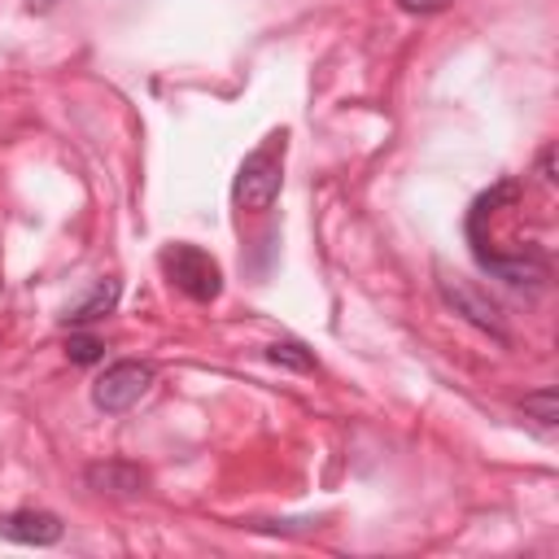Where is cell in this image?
Segmentation results:
<instances>
[{
    "instance_id": "6da1fadb",
    "label": "cell",
    "mask_w": 559,
    "mask_h": 559,
    "mask_svg": "<svg viewBox=\"0 0 559 559\" xmlns=\"http://www.w3.org/2000/svg\"><path fill=\"white\" fill-rule=\"evenodd\" d=\"M284 153H288V131H271L236 170L231 179V201L240 210H271V201L280 197L284 183Z\"/></svg>"
},
{
    "instance_id": "7a4b0ae2",
    "label": "cell",
    "mask_w": 559,
    "mask_h": 559,
    "mask_svg": "<svg viewBox=\"0 0 559 559\" xmlns=\"http://www.w3.org/2000/svg\"><path fill=\"white\" fill-rule=\"evenodd\" d=\"M162 271H166V280H170L183 297H192V301H214V297L223 293V271H218V262H214L205 249H197V245H170V249H162Z\"/></svg>"
},
{
    "instance_id": "3957f363",
    "label": "cell",
    "mask_w": 559,
    "mask_h": 559,
    "mask_svg": "<svg viewBox=\"0 0 559 559\" xmlns=\"http://www.w3.org/2000/svg\"><path fill=\"white\" fill-rule=\"evenodd\" d=\"M148 389H153V362L122 358V362H109V367L92 380V406L105 411V415H122V411H131Z\"/></svg>"
},
{
    "instance_id": "277c9868",
    "label": "cell",
    "mask_w": 559,
    "mask_h": 559,
    "mask_svg": "<svg viewBox=\"0 0 559 559\" xmlns=\"http://www.w3.org/2000/svg\"><path fill=\"white\" fill-rule=\"evenodd\" d=\"M437 293H441V301H445L459 319H467L472 328L489 332L498 345H507V341H511V332H507V323H502L498 301H489V293H480L472 280L450 275V271H437Z\"/></svg>"
},
{
    "instance_id": "5b68a950",
    "label": "cell",
    "mask_w": 559,
    "mask_h": 559,
    "mask_svg": "<svg viewBox=\"0 0 559 559\" xmlns=\"http://www.w3.org/2000/svg\"><path fill=\"white\" fill-rule=\"evenodd\" d=\"M61 533H66L61 515L44 511V507H22L0 520V537L22 542V546H52V542H61Z\"/></svg>"
},
{
    "instance_id": "8992f818",
    "label": "cell",
    "mask_w": 559,
    "mask_h": 559,
    "mask_svg": "<svg viewBox=\"0 0 559 559\" xmlns=\"http://www.w3.org/2000/svg\"><path fill=\"white\" fill-rule=\"evenodd\" d=\"M83 480H87V489L109 493V498H135V493H144V485H148V476H144L135 463H127V459L87 463V467H83Z\"/></svg>"
},
{
    "instance_id": "52a82bcc",
    "label": "cell",
    "mask_w": 559,
    "mask_h": 559,
    "mask_svg": "<svg viewBox=\"0 0 559 559\" xmlns=\"http://www.w3.org/2000/svg\"><path fill=\"white\" fill-rule=\"evenodd\" d=\"M118 297H122V284L118 280H100L74 310H66V328H92V323H100L105 314H114Z\"/></svg>"
},
{
    "instance_id": "ba28073f",
    "label": "cell",
    "mask_w": 559,
    "mask_h": 559,
    "mask_svg": "<svg viewBox=\"0 0 559 559\" xmlns=\"http://www.w3.org/2000/svg\"><path fill=\"white\" fill-rule=\"evenodd\" d=\"M266 358L275 362V367H288V371H314L319 362H314V354L301 345V341H275V345H266Z\"/></svg>"
},
{
    "instance_id": "9c48e42d",
    "label": "cell",
    "mask_w": 559,
    "mask_h": 559,
    "mask_svg": "<svg viewBox=\"0 0 559 559\" xmlns=\"http://www.w3.org/2000/svg\"><path fill=\"white\" fill-rule=\"evenodd\" d=\"M520 411H524V415H533L542 428H550V424L559 419V393H555L550 384H542V389H533V393H524V397H520Z\"/></svg>"
},
{
    "instance_id": "30bf717a",
    "label": "cell",
    "mask_w": 559,
    "mask_h": 559,
    "mask_svg": "<svg viewBox=\"0 0 559 559\" xmlns=\"http://www.w3.org/2000/svg\"><path fill=\"white\" fill-rule=\"evenodd\" d=\"M66 358H70V362H79V367H87V362H100V358H105V345H100L92 332H79V328H70V341H66Z\"/></svg>"
},
{
    "instance_id": "8fae6325",
    "label": "cell",
    "mask_w": 559,
    "mask_h": 559,
    "mask_svg": "<svg viewBox=\"0 0 559 559\" xmlns=\"http://www.w3.org/2000/svg\"><path fill=\"white\" fill-rule=\"evenodd\" d=\"M397 9H406V13H441V9H450V0H397Z\"/></svg>"
},
{
    "instance_id": "7c38bea8",
    "label": "cell",
    "mask_w": 559,
    "mask_h": 559,
    "mask_svg": "<svg viewBox=\"0 0 559 559\" xmlns=\"http://www.w3.org/2000/svg\"><path fill=\"white\" fill-rule=\"evenodd\" d=\"M537 175H542L546 183H555V144L542 148V157H537Z\"/></svg>"
},
{
    "instance_id": "4fadbf2b",
    "label": "cell",
    "mask_w": 559,
    "mask_h": 559,
    "mask_svg": "<svg viewBox=\"0 0 559 559\" xmlns=\"http://www.w3.org/2000/svg\"><path fill=\"white\" fill-rule=\"evenodd\" d=\"M57 4H61V0H26L31 13H48V9H57Z\"/></svg>"
}]
</instances>
